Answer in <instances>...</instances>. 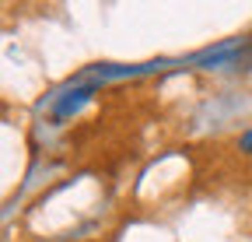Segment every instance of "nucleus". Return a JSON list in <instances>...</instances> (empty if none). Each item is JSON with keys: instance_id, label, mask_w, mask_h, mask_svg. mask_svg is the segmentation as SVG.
Wrapping results in <instances>:
<instances>
[{"instance_id": "1", "label": "nucleus", "mask_w": 252, "mask_h": 242, "mask_svg": "<svg viewBox=\"0 0 252 242\" xmlns=\"http://www.w3.org/2000/svg\"><path fill=\"white\" fill-rule=\"evenodd\" d=\"M245 147H252V134H249V137H245Z\"/></svg>"}]
</instances>
